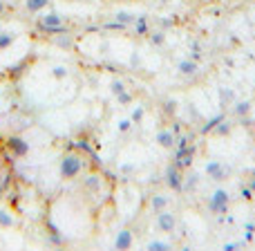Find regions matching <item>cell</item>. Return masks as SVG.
I'll return each instance as SVG.
<instances>
[{"instance_id": "obj_9", "label": "cell", "mask_w": 255, "mask_h": 251, "mask_svg": "<svg viewBox=\"0 0 255 251\" xmlns=\"http://www.w3.org/2000/svg\"><path fill=\"white\" fill-rule=\"evenodd\" d=\"M134 245V235L130 229H121L114 238V249H130Z\"/></svg>"}, {"instance_id": "obj_22", "label": "cell", "mask_w": 255, "mask_h": 251, "mask_svg": "<svg viewBox=\"0 0 255 251\" xmlns=\"http://www.w3.org/2000/svg\"><path fill=\"white\" fill-rule=\"evenodd\" d=\"M7 12H9V7H7L5 2L0 0V18H5V16H7Z\"/></svg>"}, {"instance_id": "obj_15", "label": "cell", "mask_w": 255, "mask_h": 251, "mask_svg": "<svg viewBox=\"0 0 255 251\" xmlns=\"http://www.w3.org/2000/svg\"><path fill=\"white\" fill-rule=\"evenodd\" d=\"M14 41H16V34H12V32H0V52L7 50Z\"/></svg>"}, {"instance_id": "obj_3", "label": "cell", "mask_w": 255, "mask_h": 251, "mask_svg": "<svg viewBox=\"0 0 255 251\" xmlns=\"http://www.w3.org/2000/svg\"><path fill=\"white\" fill-rule=\"evenodd\" d=\"M228 206H231V193L226 188H215L213 193L208 195V211L215 213V216H222V213H226Z\"/></svg>"}, {"instance_id": "obj_1", "label": "cell", "mask_w": 255, "mask_h": 251, "mask_svg": "<svg viewBox=\"0 0 255 251\" xmlns=\"http://www.w3.org/2000/svg\"><path fill=\"white\" fill-rule=\"evenodd\" d=\"M85 168V162H83V155L81 152H65L61 157V164H58V175L61 180L70 182V180H76V177L83 173Z\"/></svg>"}, {"instance_id": "obj_7", "label": "cell", "mask_w": 255, "mask_h": 251, "mask_svg": "<svg viewBox=\"0 0 255 251\" xmlns=\"http://www.w3.org/2000/svg\"><path fill=\"white\" fill-rule=\"evenodd\" d=\"M155 141H157V146H161L163 151H173L175 144H177V137H175V133L170 128H161V130H157Z\"/></svg>"}, {"instance_id": "obj_17", "label": "cell", "mask_w": 255, "mask_h": 251, "mask_svg": "<svg viewBox=\"0 0 255 251\" xmlns=\"http://www.w3.org/2000/svg\"><path fill=\"white\" fill-rule=\"evenodd\" d=\"M126 92H128L126 83L119 81V79H116V81H112V94H114V97H121V94H126Z\"/></svg>"}, {"instance_id": "obj_12", "label": "cell", "mask_w": 255, "mask_h": 251, "mask_svg": "<svg viewBox=\"0 0 255 251\" xmlns=\"http://www.w3.org/2000/svg\"><path fill=\"white\" fill-rule=\"evenodd\" d=\"M45 7H49V0H25V9L29 14H41Z\"/></svg>"}, {"instance_id": "obj_14", "label": "cell", "mask_w": 255, "mask_h": 251, "mask_svg": "<svg viewBox=\"0 0 255 251\" xmlns=\"http://www.w3.org/2000/svg\"><path fill=\"white\" fill-rule=\"evenodd\" d=\"M14 227V216L9 211L0 209V229H12Z\"/></svg>"}, {"instance_id": "obj_18", "label": "cell", "mask_w": 255, "mask_h": 251, "mask_svg": "<svg viewBox=\"0 0 255 251\" xmlns=\"http://www.w3.org/2000/svg\"><path fill=\"white\" fill-rule=\"evenodd\" d=\"M143 115H145V110H143V105H137V108H134L132 110V123H141L143 121Z\"/></svg>"}, {"instance_id": "obj_4", "label": "cell", "mask_w": 255, "mask_h": 251, "mask_svg": "<svg viewBox=\"0 0 255 251\" xmlns=\"http://www.w3.org/2000/svg\"><path fill=\"white\" fill-rule=\"evenodd\" d=\"M179 220H177V213L170 209H163L159 213H155V229L159 234H173L175 229H177Z\"/></svg>"}, {"instance_id": "obj_8", "label": "cell", "mask_w": 255, "mask_h": 251, "mask_svg": "<svg viewBox=\"0 0 255 251\" xmlns=\"http://www.w3.org/2000/svg\"><path fill=\"white\" fill-rule=\"evenodd\" d=\"M177 72H179V76L192 79V76L199 74V65H197V61H192V59H181L177 63Z\"/></svg>"}, {"instance_id": "obj_20", "label": "cell", "mask_w": 255, "mask_h": 251, "mask_svg": "<svg viewBox=\"0 0 255 251\" xmlns=\"http://www.w3.org/2000/svg\"><path fill=\"white\" fill-rule=\"evenodd\" d=\"M132 126H134L132 119H121V121H119V130H121V133H128Z\"/></svg>"}, {"instance_id": "obj_6", "label": "cell", "mask_w": 255, "mask_h": 251, "mask_svg": "<svg viewBox=\"0 0 255 251\" xmlns=\"http://www.w3.org/2000/svg\"><path fill=\"white\" fill-rule=\"evenodd\" d=\"M5 151L16 159H23L29 152V144L23 139V137H7L5 139Z\"/></svg>"}, {"instance_id": "obj_5", "label": "cell", "mask_w": 255, "mask_h": 251, "mask_svg": "<svg viewBox=\"0 0 255 251\" xmlns=\"http://www.w3.org/2000/svg\"><path fill=\"white\" fill-rule=\"evenodd\" d=\"M204 173H206V177L213 182H226L228 175H231V168H228L224 162H220V159H210V162H206V166H204Z\"/></svg>"}, {"instance_id": "obj_21", "label": "cell", "mask_w": 255, "mask_h": 251, "mask_svg": "<svg viewBox=\"0 0 255 251\" xmlns=\"http://www.w3.org/2000/svg\"><path fill=\"white\" fill-rule=\"evenodd\" d=\"M52 74H54V79H58V81H61V79H67V70H65V67H54Z\"/></svg>"}, {"instance_id": "obj_11", "label": "cell", "mask_w": 255, "mask_h": 251, "mask_svg": "<svg viewBox=\"0 0 255 251\" xmlns=\"http://www.w3.org/2000/svg\"><path fill=\"white\" fill-rule=\"evenodd\" d=\"M83 188H85L90 195H96V193L101 191V177L94 175V173H90V175L83 180Z\"/></svg>"}, {"instance_id": "obj_19", "label": "cell", "mask_w": 255, "mask_h": 251, "mask_svg": "<svg viewBox=\"0 0 255 251\" xmlns=\"http://www.w3.org/2000/svg\"><path fill=\"white\" fill-rule=\"evenodd\" d=\"M148 249H170V245L163 240H152V242H148Z\"/></svg>"}, {"instance_id": "obj_13", "label": "cell", "mask_w": 255, "mask_h": 251, "mask_svg": "<svg viewBox=\"0 0 255 251\" xmlns=\"http://www.w3.org/2000/svg\"><path fill=\"white\" fill-rule=\"evenodd\" d=\"M249 112H251V103H249V101H235V105H233V115L244 117V115H249Z\"/></svg>"}, {"instance_id": "obj_16", "label": "cell", "mask_w": 255, "mask_h": 251, "mask_svg": "<svg viewBox=\"0 0 255 251\" xmlns=\"http://www.w3.org/2000/svg\"><path fill=\"white\" fill-rule=\"evenodd\" d=\"M166 177H168V186L170 188H179L181 186V177H179V173L175 168H170L168 173H166Z\"/></svg>"}, {"instance_id": "obj_10", "label": "cell", "mask_w": 255, "mask_h": 251, "mask_svg": "<svg viewBox=\"0 0 255 251\" xmlns=\"http://www.w3.org/2000/svg\"><path fill=\"white\" fill-rule=\"evenodd\" d=\"M163 209H170V198L168 195H163V193H155L150 198V211L152 213H159Z\"/></svg>"}, {"instance_id": "obj_2", "label": "cell", "mask_w": 255, "mask_h": 251, "mask_svg": "<svg viewBox=\"0 0 255 251\" xmlns=\"http://www.w3.org/2000/svg\"><path fill=\"white\" fill-rule=\"evenodd\" d=\"M36 27L45 34H65V18L56 12H47L36 18Z\"/></svg>"}, {"instance_id": "obj_23", "label": "cell", "mask_w": 255, "mask_h": 251, "mask_svg": "<svg viewBox=\"0 0 255 251\" xmlns=\"http://www.w3.org/2000/svg\"><path fill=\"white\" fill-rule=\"evenodd\" d=\"M5 195H7V184L5 182H0V202L5 200Z\"/></svg>"}]
</instances>
